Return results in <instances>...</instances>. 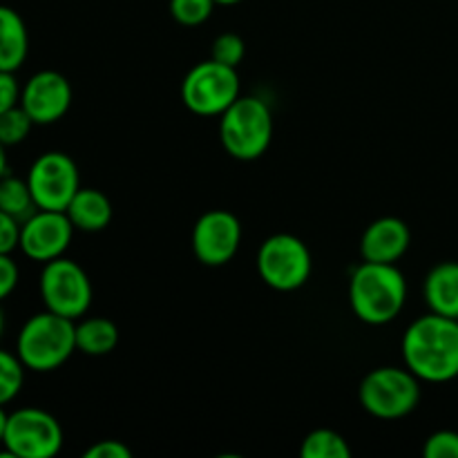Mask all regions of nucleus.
<instances>
[{
  "instance_id": "5",
  "label": "nucleus",
  "mask_w": 458,
  "mask_h": 458,
  "mask_svg": "<svg viewBox=\"0 0 458 458\" xmlns=\"http://www.w3.org/2000/svg\"><path fill=\"white\" fill-rule=\"evenodd\" d=\"M420 401L419 376L401 367H378L360 383V403L371 416L385 420L411 414Z\"/></svg>"
},
{
  "instance_id": "13",
  "label": "nucleus",
  "mask_w": 458,
  "mask_h": 458,
  "mask_svg": "<svg viewBox=\"0 0 458 458\" xmlns=\"http://www.w3.org/2000/svg\"><path fill=\"white\" fill-rule=\"evenodd\" d=\"M72 106V85L61 72L40 70L30 76L21 89V107L34 125H52L67 114Z\"/></svg>"
},
{
  "instance_id": "33",
  "label": "nucleus",
  "mask_w": 458,
  "mask_h": 458,
  "mask_svg": "<svg viewBox=\"0 0 458 458\" xmlns=\"http://www.w3.org/2000/svg\"><path fill=\"white\" fill-rule=\"evenodd\" d=\"M215 3L217 4H237V3H242V0H215Z\"/></svg>"
},
{
  "instance_id": "16",
  "label": "nucleus",
  "mask_w": 458,
  "mask_h": 458,
  "mask_svg": "<svg viewBox=\"0 0 458 458\" xmlns=\"http://www.w3.org/2000/svg\"><path fill=\"white\" fill-rule=\"evenodd\" d=\"M30 52L27 25L16 9L0 4V72H16Z\"/></svg>"
},
{
  "instance_id": "10",
  "label": "nucleus",
  "mask_w": 458,
  "mask_h": 458,
  "mask_svg": "<svg viewBox=\"0 0 458 458\" xmlns=\"http://www.w3.org/2000/svg\"><path fill=\"white\" fill-rule=\"evenodd\" d=\"M27 183H30L36 208L67 210L81 188L79 168L65 152H43L31 164L30 173H27Z\"/></svg>"
},
{
  "instance_id": "22",
  "label": "nucleus",
  "mask_w": 458,
  "mask_h": 458,
  "mask_svg": "<svg viewBox=\"0 0 458 458\" xmlns=\"http://www.w3.org/2000/svg\"><path fill=\"white\" fill-rule=\"evenodd\" d=\"M31 128H34L31 116L21 106L12 107V110L0 114V143L7 148L18 146L30 137Z\"/></svg>"
},
{
  "instance_id": "23",
  "label": "nucleus",
  "mask_w": 458,
  "mask_h": 458,
  "mask_svg": "<svg viewBox=\"0 0 458 458\" xmlns=\"http://www.w3.org/2000/svg\"><path fill=\"white\" fill-rule=\"evenodd\" d=\"M215 0H170V16L186 27H197L210 18Z\"/></svg>"
},
{
  "instance_id": "17",
  "label": "nucleus",
  "mask_w": 458,
  "mask_h": 458,
  "mask_svg": "<svg viewBox=\"0 0 458 458\" xmlns=\"http://www.w3.org/2000/svg\"><path fill=\"white\" fill-rule=\"evenodd\" d=\"M65 213L76 231L85 233H98L112 222L110 199L97 188H79Z\"/></svg>"
},
{
  "instance_id": "19",
  "label": "nucleus",
  "mask_w": 458,
  "mask_h": 458,
  "mask_svg": "<svg viewBox=\"0 0 458 458\" xmlns=\"http://www.w3.org/2000/svg\"><path fill=\"white\" fill-rule=\"evenodd\" d=\"M0 210L13 215L18 222H25L30 215L38 210L27 179H18L9 173L0 177Z\"/></svg>"
},
{
  "instance_id": "28",
  "label": "nucleus",
  "mask_w": 458,
  "mask_h": 458,
  "mask_svg": "<svg viewBox=\"0 0 458 458\" xmlns=\"http://www.w3.org/2000/svg\"><path fill=\"white\" fill-rule=\"evenodd\" d=\"M18 276L21 273H18V267L12 259V255L0 253V302L13 293L18 284Z\"/></svg>"
},
{
  "instance_id": "27",
  "label": "nucleus",
  "mask_w": 458,
  "mask_h": 458,
  "mask_svg": "<svg viewBox=\"0 0 458 458\" xmlns=\"http://www.w3.org/2000/svg\"><path fill=\"white\" fill-rule=\"evenodd\" d=\"M16 72H0V114L12 107L21 106V85L16 81Z\"/></svg>"
},
{
  "instance_id": "6",
  "label": "nucleus",
  "mask_w": 458,
  "mask_h": 458,
  "mask_svg": "<svg viewBox=\"0 0 458 458\" xmlns=\"http://www.w3.org/2000/svg\"><path fill=\"white\" fill-rule=\"evenodd\" d=\"M182 98L199 116H222L240 98V76L235 67L215 58L197 63L182 83Z\"/></svg>"
},
{
  "instance_id": "15",
  "label": "nucleus",
  "mask_w": 458,
  "mask_h": 458,
  "mask_svg": "<svg viewBox=\"0 0 458 458\" xmlns=\"http://www.w3.org/2000/svg\"><path fill=\"white\" fill-rule=\"evenodd\" d=\"M429 311L458 320V262H441L428 273L423 286Z\"/></svg>"
},
{
  "instance_id": "29",
  "label": "nucleus",
  "mask_w": 458,
  "mask_h": 458,
  "mask_svg": "<svg viewBox=\"0 0 458 458\" xmlns=\"http://www.w3.org/2000/svg\"><path fill=\"white\" fill-rule=\"evenodd\" d=\"M132 452H130L128 445H123L121 441H114V438H107V441L94 443L89 450H85V458H130Z\"/></svg>"
},
{
  "instance_id": "25",
  "label": "nucleus",
  "mask_w": 458,
  "mask_h": 458,
  "mask_svg": "<svg viewBox=\"0 0 458 458\" xmlns=\"http://www.w3.org/2000/svg\"><path fill=\"white\" fill-rule=\"evenodd\" d=\"M425 458H458V432L441 429L425 441Z\"/></svg>"
},
{
  "instance_id": "20",
  "label": "nucleus",
  "mask_w": 458,
  "mask_h": 458,
  "mask_svg": "<svg viewBox=\"0 0 458 458\" xmlns=\"http://www.w3.org/2000/svg\"><path fill=\"white\" fill-rule=\"evenodd\" d=\"M302 458H349L352 447L334 429H316L309 434L300 447Z\"/></svg>"
},
{
  "instance_id": "1",
  "label": "nucleus",
  "mask_w": 458,
  "mask_h": 458,
  "mask_svg": "<svg viewBox=\"0 0 458 458\" xmlns=\"http://www.w3.org/2000/svg\"><path fill=\"white\" fill-rule=\"evenodd\" d=\"M401 349L407 369L420 380H454L458 376V320L438 313L419 318L407 327Z\"/></svg>"
},
{
  "instance_id": "18",
  "label": "nucleus",
  "mask_w": 458,
  "mask_h": 458,
  "mask_svg": "<svg viewBox=\"0 0 458 458\" xmlns=\"http://www.w3.org/2000/svg\"><path fill=\"white\" fill-rule=\"evenodd\" d=\"M119 344V329L107 318H88L76 325V349L85 356H107Z\"/></svg>"
},
{
  "instance_id": "4",
  "label": "nucleus",
  "mask_w": 458,
  "mask_h": 458,
  "mask_svg": "<svg viewBox=\"0 0 458 458\" xmlns=\"http://www.w3.org/2000/svg\"><path fill=\"white\" fill-rule=\"evenodd\" d=\"M224 150L240 161H253L267 152L273 139V116L258 97H240L219 121Z\"/></svg>"
},
{
  "instance_id": "11",
  "label": "nucleus",
  "mask_w": 458,
  "mask_h": 458,
  "mask_svg": "<svg viewBox=\"0 0 458 458\" xmlns=\"http://www.w3.org/2000/svg\"><path fill=\"white\" fill-rule=\"evenodd\" d=\"M72 237H74V224L65 210L38 208L22 222L18 249L25 253V258L47 264L63 258Z\"/></svg>"
},
{
  "instance_id": "32",
  "label": "nucleus",
  "mask_w": 458,
  "mask_h": 458,
  "mask_svg": "<svg viewBox=\"0 0 458 458\" xmlns=\"http://www.w3.org/2000/svg\"><path fill=\"white\" fill-rule=\"evenodd\" d=\"M3 334H4V313L3 309H0V338H3Z\"/></svg>"
},
{
  "instance_id": "24",
  "label": "nucleus",
  "mask_w": 458,
  "mask_h": 458,
  "mask_svg": "<svg viewBox=\"0 0 458 458\" xmlns=\"http://www.w3.org/2000/svg\"><path fill=\"white\" fill-rule=\"evenodd\" d=\"M246 45L242 40V36L233 34V31H226V34H219L217 38L213 40V47H210V58H215L217 63H224V65L237 67L242 61H244Z\"/></svg>"
},
{
  "instance_id": "3",
  "label": "nucleus",
  "mask_w": 458,
  "mask_h": 458,
  "mask_svg": "<svg viewBox=\"0 0 458 458\" xmlns=\"http://www.w3.org/2000/svg\"><path fill=\"white\" fill-rule=\"evenodd\" d=\"M76 352V325L65 316L45 309L22 325L16 338V356L25 369L47 374L70 360Z\"/></svg>"
},
{
  "instance_id": "7",
  "label": "nucleus",
  "mask_w": 458,
  "mask_h": 458,
  "mask_svg": "<svg viewBox=\"0 0 458 458\" xmlns=\"http://www.w3.org/2000/svg\"><path fill=\"white\" fill-rule=\"evenodd\" d=\"M40 298L47 311L79 320L92 304V282L74 259L56 258L40 271Z\"/></svg>"
},
{
  "instance_id": "12",
  "label": "nucleus",
  "mask_w": 458,
  "mask_h": 458,
  "mask_svg": "<svg viewBox=\"0 0 458 458\" xmlns=\"http://www.w3.org/2000/svg\"><path fill=\"white\" fill-rule=\"evenodd\" d=\"M242 242L240 219L228 210H208L192 228V250L206 267H224L235 258Z\"/></svg>"
},
{
  "instance_id": "9",
  "label": "nucleus",
  "mask_w": 458,
  "mask_h": 458,
  "mask_svg": "<svg viewBox=\"0 0 458 458\" xmlns=\"http://www.w3.org/2000/svg\"><path fill=\"white\" fill-rule=\"evenodd\" d=\"M258 273L271 289L295 291L311 276V253L300 237L271 235L258 250Z\"/></svg>"
},
{
  "instance_id": "21",
  "label": "nucleus",
  "mask_w": 458,
  "mask_h": 458,
  "mask_svg": "<svg viewBox=\"0 0 458 458\" xmlns=\"http://www.w3.org/2000/svg\"><path fill=\"white\" fill-rule=\"evenodd\" d=\"M25 385V365L16 353L0 349V405H7Z\"/></svg>"
},
{
  "instance_id": "31",
  "label": "nucleus",
  "mask_w": 458,
  "mask_h": 458,
  "mask_svg": "<svg viewBox=\"0 0 458 458\" xmlns=\"http://www.w3.org/2000/svg\"><path fill=\"white\" fill-rule=\"evenodd\" d=\"M7 419H9V414L4 411V405H0V443H3L4 429H7Z\"/></svg>"
},
{
  "instance_id": "14",
  "label": "nucleus",
  "mask_w": 458,
  "mask_h": 458,
  "mask_svg": "<svg viewBox=\"0 0 458 458\" xmlns=\"http://www.w3.org/2000/svg\"><path fill=\"white\" fill-rule=\"evenodd\" d=\"M411 242L410 226L398 217H380L367 226L360 240L365 262L394 264L407 253Z\"/></svg>"
},
{
  "instance_id": "2",
  "label": "nucleus",
  "mask_w": 458,
  "mask_h": 458,
  "mask_svg": "<svg viewBox=\"0 0 458 458\" xmlns=\"http://www.w3.org/2000/svg\"><path fill=\"white\" fill-rule=\"evenodd\" d=\"M407 282L394 264L362 262L349 282V304L358 320L367 325H387L403 311Z\"/></svg>"
},
{
  "instance_id": "8",
  "label": "nucleus",
  "mask_w": 458,
  "mask_h": 458,
  "mask_svg": "<svg viewBox=\"0 0 458 458\" xmlns=\"http://www.w3.org/2000/svg\"><path fill=\"white\" fill-rule=\"evenodd\" d=\"M3 445L13 458H52L63 447V428L49 411L22 407L9 414Z\"/></svg>"
},
{
  "instance_id": "26",
  "label": "nucleus",
  "mask_w": 458,
  "mask_h": 458,
  "mask_svg": "<svg viewBox=\"0 0 458 458\" xmlns=\"http://www.w3.org/2000/svg\"><path fill=\"white\" fill-rule=\"evenodd\" d=\"M21 226L22 222L13 215L0 210V253L12 255L21 246Z\"/></svg>"
},
{
  "instance_id": "30",
  "label": "nucleus",
  "mask_w": 458,
  "mask_h": 458,
  "mask_svg": "<svg viewBox=\"0 0 458 458\" xmlns=\"http://www.w3.org/2000/svg\"><path fill=\"white\" fill-rule=\"evenodd\" d=\"M7 174V146L0 143V177Z\"/></svg>"
}]
</instances>
